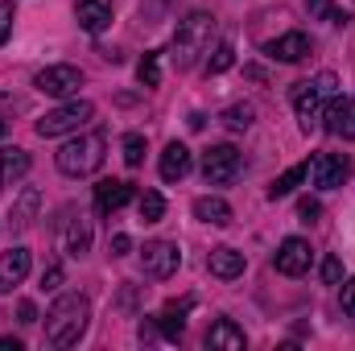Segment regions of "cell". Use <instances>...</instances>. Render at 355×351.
I'll use <instances>...</instances> for the list:
<instances>
[{
	"mask_svg": "<svg viewBox=\"0 0 355 351\" xmlns=\"http://www.w3.org/2000/svg\"><path fill=\"white\" fill-rule=\"evenodd\" d=\"M12 21H17V8H12V0H0V42H8V33H12Z\"/></svg>",
	"mask_w": 355,
	"mask_h": 351,
	"instance_id": "cell-32",
	"label": "cell"
},
{
	"mask_svg": "<svg viewBox=\"0 0 355 351\" xmlns=\"http://www.w3.org/2000/svg\"><path fill=\"white\" fill-rule=\"evenodd\" d=\"M0 186H4V174H0Z\"/></svg>",
	"mask_w": 355,
	"mask_h": 351,
	"instance_id": "cell-42",
	"label": "cell"
},
{
	"mask_svg": "<svg viewBox=\"0 0 355 351\" xmlns=\"http://www.w3.org/2000/svg\"><path fill=\"white\" fill-rule=\"evenodd\" d=\"M339 91V79H335V71H322V75H314V79H302V83H293V112H297V124H302V132H310V128H318L322 124V108H327V99Z\"/></svg>",
	"mask_w": 355,
	"mask_h": 351,
	"instance_id": "cell-3",
	"label": "cell"
},
{
	"mask_svg": "<svg viewBox=\"0 0 355 351\" xmlns=\"http://www.w3.org/2000/svg\"><path fill=\"white\" fill-rule=\"evenodd\" d=\"M112 12H116L112 0H79V4H75V21H79V29H87V33H103V29L112 25Z\"/></svg>",
	"mask_w": 355,
	"mask_h": 351,
	"instance_id": "cell-15",
	"label": "cell"
},
{
	"mask_svg": "<svg viewBox=\"0 0 355 351\" xmlns=\"http://www.w3.org/2000/svg\"><path fill=\"white\" fill-rule=\"evenodd\" d=\"M174 4L178 0H141V12H145V21H162V17H170Z\"/></svg>",
	"mask_w": 355,
	"mask_h": 351,
	"instance_id": "cell-31",
	"label": "cell"
},
{
	"mask_svg": "<svg viewBox=\"0 0 355 351\" xmlns=\"http://www.w3.org/2000/svg\"><path fill=\"white\" fill-rule=\"evenodd\" d=\"M244 252H236V248H215L211 252V261H207V268H211V277H219V281H236V277H244Z\"/></svg>",
	"mask_w": 355,
	"mask_h": 351,
	"instance_id": "cell-17",
	"label": "cell"
},
{
	"mask_svg": "<svg viewBox=\"0 0 355 351\" xmlns=\"http://www.w3.org/2000/svg\"><path fill=\"white\" fill-rule=\"evenodd\" d=\"M67 252H71V257H87L91 252V223L83 215L71 219V228H67Z\"/></svg>",
	"mask_w": 355,
	"mask_h": 351,
	"instance_id": "cell-24",
	"label": "cell"
},
{
	"mask_svg": "<svg viewBox=\"0 0 355 351\" xmlns=\"http://www.w3.org/2000/svg\"><path fill=\"white\" fill-rule=\"evenodd\" d=\"M141 264H145V273H149V277L166 281V277H174V273H178L182 252H178V244H170V240H149V244L141 248Z\"/></svg>",
	"mask_w": 355,
	"mask_h": 351,
	"instance_id": "cell-10",
	"label": "cell"
},
{
	"mask_svg": "<svg viewBox=\"0 0 355 351\" xmlns=\"http://www.w3.org/2000/svg\"><path fill=\"white\" fill-rule=\"evenodd\" d=\"M322 281H327V285H339V281H343V261H339V257H327V261H322Z\"/></svg>",
	"mask_w": 355,
	"mask_h": 351,
	"instance_id": "cell-33",
	"label": "cell"
},
{
	"mask_svg": "<svg viewBox=\"0 0 355 351\" xmlns=\"http://www.w3.org/2000/svg\"><path fill=\"white\" fill-rule=\"evenodd\" d=\"M240 170H244V157H240L236 145H211V149L202 153V178H207L211 186H227V182H236Z\"/></svg>",
	"mask_w": 355,
	"mask_h": 351,
	"instance_id": "cell-7",
	"label": "cell"
},
{
	"mask_svg": "<svg viewBox=\"0 0 355 351\" xmlns=\"http://www.w3.org/2000/svg\"><path fill=\"white\" fill-rule=\"evenodd\" d=\"M0 351H21V339H12V335H4V339H0Z\"/></svg>",
	"mask_w": 355,
	"mask_h": 351,
	"instance_id": "cell-41",
	"label": "cell"
},
{
	"mask_svg": "<svg viewBox=\"0 0 355 351\" xmlns=\"http://www.w3.org/2000/svg\"><path fill=\"white\" fill-rule=\"evenodd\" d=\"M277 273H285V277H302V273H310V264H314V248H310V240H302V236H289V240H281V248H277Z\"/></svg>",
	"mask_w": 355,
	"mask_h": 351,
	"instance_id": "cell-9",
	"label": "cell"
},
{
	"mask_svg": "<svg viewBox=\"0 0 355 351\" xmlns=\"http://www.w3.org/2000/svg\"><path fill=\"white\" fill-rule=\"evenodd\" d=\"M232 62H236L232 42H219V46H211V54H207V75H223V71H232Z\"/></svg>",
	"mask_w": 355,
	"mask_h": 351,
	"instance_id": "cell-26",
	"label": "cell"
},
{
	"mask_svg": "<svg viewBox=\"0 0 355 351\" xmlns=\"http://www.w3.org/2000/svg\"><path fill=\"white\" fill-rule=\"evenodd\" d=\"M343 314H347V318H355V277L343 285Z\"/></svg>",
	"mask_w": 355,
	"mask_h": 351,
	"instance_id": "cell-40",
	"label": "cell"
},
{
	"mask_svg": "<svg viewBox=\"0 0 355 351\" xmlns=\"http://www.w3.org/2000/svg\"><path fill=\"white\" fill-rule=\"evenodd\" d=\"M306 12H310L314 21H335V25H343V21H347V12H339L331 0H306Z\"/></svg>",
	"mask_w": 355,
	"mask_h": 351,
	"instance_id": "cell-29",
	"label": "cell"
},
{
	"mask_svg": "<svg viewBox=\"0 0 355 351\" xmlns=\"http://www.w3.org/2000/svg\"><path fill=\"white\" fill-rule=\"evenodd\" d=\"M318 215H322V207H318V198H302V203H297V219H302V223H314Z\"/></svg>",
	"mask_w": 355,
	"mask_h": 351,
	"instance_id": "cell-34",
	"label": "cell"
},
{
	"mask_svg": "<svg viewBox=\"0 0 355 351\" xmlns=\"http://www.w3.org/2000/svg\"><path fill=\"white\" fill-rule=\"evenodd\" d=\"M322 128L331 137H343V141H355V99L352 95H331L327 108H322Z\"/></svg>",
	"mask_w": 355,
	"mask_h": 351,
	"instance_id": "cell-8",
	"label": "cell"
},
{
	"mask_svg": "<svg viewBox=\"0 0 355 351\" xmlns=\"http://www.w3.org/2000/svg\"><path fill=\"white\" fill-rule=\"evenodd\" d=\"M207 348H219V351H244V331L232 323V318H219L211 331H207Z\"/></svg>",
	"mask_w": 355,
	"mask_h": 351,
	"instance_id": "cell-21",
	"label": "cell"
},
{
	"mask_svg": "<svg viewBox=\"0 0 355 351\" xmlns=\"http://www.w3.org/2000/svg\"><path fill=\"white\" fill-rule=\"evenodd\" d=\"M12 112H17V99H12V95H4V99H0V137H4V128H8V116H12Z\"/></svg>",
	"mask_w": 355,
	"mask_h": 351,
	"instance_id": "cell-39",
	"label": "cell"
},
{
	"mask_svg": "<svg viewBox=\"0 0 355 351\" xmlns=\"http://www.w3.org/2000/svg\"><path fill=\"white\" fill-rule=\"evenodd\" d=\"M0 174H4V186L8 182H21V178L29 174V153L17 149V145H4L0 149Z\"/></svg>",
	"mask_w": 355,
	"mask_h": 351,
	"instance_id": "cell-22",
	"label": "cell"
},
{
	"mask_svg": "<svg viewBox=\"0 0 355 351\" xmlns=\"http://www.w3.org/2000/svg\"><path fill=\"white\" fill-rule=\"evenodd\" d=\"M194 298H182V302H170L162 314H157V327H162V339H182L186 331V314H190Z\"/></svg>",
	"mask_w": 355,
	"mask_h": 351,
	"instance_id": "cell-18",
	"label": "cell"
},
{
	"mask_svg": "<svg viewBox=\"0 0 355 351\" xmlns=\"http://www.w3.org/2000/svg\"><path fill=\"white\" fill-rule=\"evenodd\" d=\"M91 327V302L83 293H62L46 314V343L50 348H75Z\"/></svg>",
	"mask_w": 355,
	"mask_h": 351,
	"instance_id": "cell-1",
	"label": "cell"
},
{
	"mask_svg": "<svg viewBox=\"0 0 355 351\" xmlns=\"http://www.w3.org/2000/svg\"><path fill=\"white\" fill-rule=\"evenodd\" d=\"M306 178H310V162H302V166H289V170H285L281 178H272V186H268V198L277 203V198L293 194V190H297V186H302Z\"/></svg>",
	"mask_w": 355,
	"mask_h": 351,
	"instance_id": "cell-23",
	"label": "cell"
},
{
	"mask_svg": "<svg viewBox=\"0 0 355 351\" xmlns=\"http://www.w3.org/2000/svg\"><path fill=\"white\" fill-rule=\"evenodd\" d=\"M194 219H202L211 228H227L232 223V207L223 198H215V194H202V198H194Z\"/></svg>",
	"mask_w": 355,
	"mask_h": 351,
	"instance_id": "cell-20",
	"label": "cell"
},
{
	"mask_svg": "<svg viewBox=\"0 0 355 351\" xmlns=\"http://www.w3.org/2000/svg\"><path fill=\"white\" fill-rule=\"evenodd\" d=\"M17 323H21V327H33V323H37V306H33V302H21V306H17Z\"/></svg>",
	"mask_w": 355,
	"mask_h": 351,
	"instance_id": "cell-38",
	"label": "cell"
},
{
	"mask_svg": "<svg viewBox=\"0 0 355 351\" xmlns=\"http://www.w3.org/2000/svg\"><path fill=\"white\" fill-rule=\"evenodd\" d=\"M347 174H352V162L339 157V153H318V157L310 162V178H314L318 190H339V186L347 182Z\"/></svg>",
	"mask_w": 355,
	"mask_h": 351,
	"instance_id": "cell-11",
	"label": "cell"
},
{
	"mask_svg": "<svg viewBox=\"0 0 355 351\" xmlns=\"http://www.w3.org/2000/svg\"><path fill=\"white\" fill-rule=\"evenodd\" d=\"M137 211H141V219H145V223H157V219L166 215V198H162L157 190H145V194L137 198Z\"/></svg>",
	"mask_w": 355,
	"mask_h": 351,
	"instance_id": "cell-28",
	"label": "cell"
},
{
	"mask_svg": "<svg viewBox=\"0 0 355 351\" xmlns=\"http://www.w3.org/2000/svg\"><path fill=\"white\" fill-rule=\"evenodd\" d=\"M137 339H141V343H157V339H162V327H157V318H145V323L137 327Z\"/></svg>",
	"mask_w": 355,
	"mask_h": 351,
	"instance_id": "cell-36",
	"label": "cell"
},
{
	"mask_svg": "<svg viewBox=\"0 0 355 351\" xmlns=\"http://www.w3.org/2000/svg\"><path fill=\"white\" fill-rule=\"evenodd\" d=\"M29 248H8V252H0V293H12L25 277H29Z\"/></svg>",
	"mask_w": 355,
	"mask_h": 351,
	"instance_id": "cell-14",
	"label": "cell"
},
{
	"mask_svg": "<svg viewBox=\"0 0 355 351\" xmlns=\"http://www.w3.org/2000/svg\"><path fill=\"white\" fill-rule=\"evenodd\" d=\"M37 207H42V190L37 186H25L12 203V232H25L33 219H37Z\"/></svg>",
	"mask_w": 355,
	"mask_h": 351,
	"instance_id": "cell-19",
	"label": "cell"
},
{
	"mask_svg": "<svg viewBox=\"0 0 355 351\" xmlns=\"http://www.w3.org/2000/svg\"><path fill=\"white\" fill-rule=\"evenodd\" d=\"M33 87L42 95H50V99H75L79 87H83V71L71 67V62H54V67L33 75Z\"/></svg>",
	"mask_w": 355,
	"mask_h": 351,
	"instance_id": "cell-6",
	"label": "cell"
},
{
	"mask_svg": "<svg viewBox=\"0 0 355 351\" xmlns=\"http://www.w3.org/2000/svg\"><path fill=\"white\" fill-rule=\"evenodd\" d=\"M211 37H215V17H211V12H190L186 21H178L174 46H170L178 71H190V67L211 50Z\"/></svg>",
	"mask_w": 355,
	"mask_h": 351,
	"instance_id": "cell-2",
	"label": "cell"
},
{
	"mask_svg": "<svg viewBox=\"0 0 355 351\" xmlns=\"http://www.w3.org/2000/svg\"><path fill=\"white\" fill-rule=\"evenodd\" d=\"M137 83L141 87H157L162 83V54H145L137 62Z\"/></svg>",
	"mask_w": 355,
	"mask_h": 351,
	"instance_id": "cell-27",
	"label": "cell"
},
{
	"mask_svg": "<svg viewBox=\"0 0 355 351\" xmlns=\"http://www.w3.org/2000/svg\"><path fill=\"white\" fill-rule=\"evenodd\" d=\"M67 281V273H62V264H46V273H42V289H58Z\"/></svg>",
	"mask_w": 355,
	"mask_h": 351,
	"instance_id": "cell-35",
	"label": "cell"
},
{
	"mask_svg": "<svg viewBox=\"0 0 355 351\" xmlns=\"http://www.w3.org/2000/svg\"><path fill=\"white\" fill-rule=\"evenodd\" d=\"M120 149H124V166H132V170H137V166L145 162V137H141V132H128Z\"/></svg>",
	"mask_w": 355,
	"mask_h": 351,
	"instance_id": "cell-30",
	"label": "cell"
},
{
	"mask_svg": "<svg viewBox=\"0 0 355 351\" xmlns=\"http://www.w3.org/2000/svg\"><path fill=\"white\" fill-rule=\"evenodd\" d=\"M103 149H107V137H103L99 128L79 132L75 141H67V145L58 149V170H62L67 178H87V174H95V170L103 166Z\"/></svg>",
	"mask_w": 355,
	"mask_h": 351,
	"instance_id": "cell-4",
	"label": "cell"
},
{
	"mask_svg": "<svg viewBox=\"0 0 355 351\" xmlns=\"http://www.w3.org/2000/svg\"><path fill=\"white\" fill-rule=\"evenodd\" d=\"M310 50H314V42H310L302 29H289V33H281V37L265 42V54L272 58V62H302Z\"/></svg>",
	"mask_w": 355,
	"mask_h": 351,
	"instance_id": "cell-12",
	"label": "cell"
},
{
	"mask_svg": "<svg viewBox=\"0 0 355 351\" xmlns=\"http://www.w3.org/2000/svg\"><path fill=\"white\" fill-rule=\"evenodd\" d=\"M190 166H194V153L182 145V141H174V145H166V153H162V178L166 182H182V178L190 174Z\"/></svg>",
	"mask_w": 355,
	"mask_h": 351,
	"instance_id": "cell-16",
	"label": "cell"
},
{
	"mask_svg": "<svg viewBox=\"0 0 355 351\" xmlns=\"http://www.w3.org/2000/svg\"><path fill=\"white\" fill-rule=\"evenodd\" d=\"M132 182H124V178H107V182H99L95 186V211L99 215H112V211H120V207H128L132 203Z\"/></svg>",
	"mask_w": 355,
	"mask_h": 351,
	"instance_id": "cell-13",
	"label": "cell"
},
{
	"mask_svg": "<svg viewBox=\"0 0 355 351\" xmlns=\"http://www.w3.org/2000/svg\"><path fill=\"white\" fill-rule=\"evenodd\" d=\"M91 120H95V103L91 99H67V103H58L54 112H46L37 120V137H67V132H79Z\"/></svg>",
	"mask_w": 355,
	"mask_h": 351,
	"instance_id": "cell-5",
	"label": "cell"
},
{
	"mask_svg": "<svg viewBox=\"0 0 355 351\" xmlns=\"http://www.w3.org/2000/svg\"><path fill=\"white\" fill-rule=\"evenodd\" d=\"M128 252H132V236L116 232V236H112V257H128Z\"/></svg>",
	"mask_w": 355,
	"mask_h": 351,
	"instance_id": "cell-37",
	"label": "cell"
},
{
	"mask_svg": "<svg viewBox=\"0 0 355 351\" xmlns=\"http://www.w3.org/2000/svg\"><path fill=\"white\" fill-rule=\"evenodd\" d=\"M223 128H232V132H244V128H252V120H257V108L252 103H232L223 116Z\"/></svg>",
	"mask_w": 355,
	"mask_h": 351,
	"instance_id": "cell-25",
	"label": "cell"
}]
</instances>
